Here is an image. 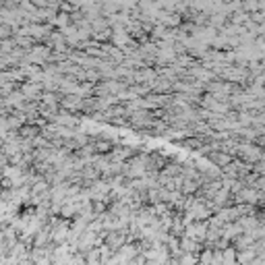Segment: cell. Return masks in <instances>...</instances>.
Masks as SVG:
<instances>
[{"mask_svg":"<svg viewBox=\"0 0 265 265\" xmlns=\"http://www.w3.org/2000/svg\"><path fill=\"white\" fill-rule=\"evenodd\" d=\"M207 158H209V162L211 164H215V166H228L230 162H232V158L230 156H226V154H222V151H211V154H207Z\"/></svg>","mask_w":265,"mask_h":265,"instance_id":"7a4b0ae2","label":"cell"},{"mask_svg":"<svg viewBox=\"0 0 265 265\" xmlns=\"http://www.w3.org/2000/svg\"><path fill=\"white\" fill-rule=\"evenodd\" d=\"M205 234H207V226L205 222H193V224H188L186 228H184V238H191L195 243H205Z\"/></svg>","mask_w":265,"mask_h":265,"instance_id":"6da1fadb","label":"cell"}]
</instances>
